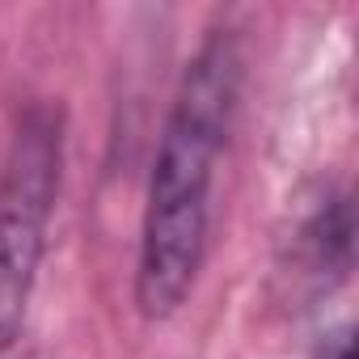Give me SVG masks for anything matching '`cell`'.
Instances as JSON below:
<instances>
[{
    "mask_svg": "<svg viewBox=\"0 0 359 359\" xmlns=\"http://www.w3.org/2000/svg\"><path fill=\"white\" fill-rule=\"evenodd\" d=\"M237 89H241L237 43L216 34L203 43V51L191 60L182 85H177L148 173L135 304L152 321L182 309L203 271L212 191L237 110Z\"/></svg>",
    "mask_w": 359,
    "mask_h": 359,
    "instance_id": "1",
    "label": "cell"
},
{
    "mask_svg": "<svg viewBox=\"0 0 359 359\" xmlns=\"http://www.w3.org/2000/svg\"><path fill=\"white\" fill-rule=\"evenodd\" d=\"M60 118L43 106L26 110L0 165V351L18 338L39 279L60 195Z\"/></svg>",
    "mask_w": 359,
    "mask_h": 359,
    "instance_id": "2",
    "label": "cell"
},
{
    "mask_svg": "<svg viewBox=\"0 0 359 359\" xmlns=\"http://www.w3.org/2000/svg\"><path fill=\"white\" fill-rule=\"evenodd\" d=\"M317 359H355V338H351V330H338V334H330Z\"/></svg>",
    "mask_w": 359,
    "mask_h": 359,
    "instance_id": "3",
    "label": "cell"
}]
</instances>
